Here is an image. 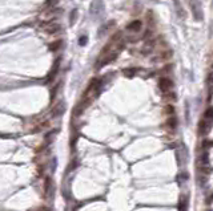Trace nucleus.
<instances>
[{
  "label": "nucleus",
  "instance_id": "a211bd4d",
  "mask_svg": "<svg viewBox=\"0 0 213 211\" xmlns=\"http://www.w3.org/2000/svg\"><path fill=\"white\" fill-rule=\"evenodd\" d=\"M76 18H77V9H74V11L71 12V18H69V21H71V24H72V25L75 24Z\"/></svg>",
  "mask_w": 213,
  "mask_h": 211
},
{
  "label": "nucleus",
  "instance_id": "f8f14e48",
  "mask_svg": "<svg viewBox=\"0 0 213 211\" xmlns=\"http://www.w3.org/2000/svg\"><path fill=\"white\" fill-rule=\"evenodd\" d=\"M57 70H59V60H56L55 64H53V69H52L51 73H49V80H51V81L55 79V76L57 75Z\"/></svg>",
  "mask_w": 213,
  "mask_h": 211
},
{
  "label": "nucleus",
  "instance_id": "1a4fd4ad",
  "mask_svg": "<svg viewBox=\"0 0 213 211\" xmlns=\"http://www.w3.org/2000/svg\"><path fill=\"white\" fill-rule=\"evenodd\" d=\"M63 112H64V105L59 104L57 106H55V108L52 109V117H53V118H55V117H59L60 114H63Z\"/></svg>",
  "mask_w": 213,
  "mask_h": 211
},
{
  "label": "nucleus",
  "instance_id": "6ab92c4d",
  "mask_svg": "<svg viewBox=\"0 0 213 211\" xmlns=\"http://www.w3.org/2000/svg\"><path fill=\"white\" fill-rule=\"evenodd\" d=\"M204 117H205V120H213V108H209L206 110Z\"/></svg>",
  "mask_w": 213,
  "mask_h": 211
},
{
  "label": "nucleus",
  "instance_id": "f257e3e1",
  "mask_svg": "<svg viewBox=\"0 0 213 211\" xmlns=\"http://www.w3.org/2000/svg\"><path fill=\"white\" fill-rule=\"evenodd\" d=\"M189 4H190V9H192L194 20L201 21L204 18V13H203V7H201L200 0H189Z\"/></svg>",
  "mask_w": 213,
  "mask_h": 211
},
{
  "label": "nucleus",
  "instance_id": "f3484780",
  "mask_svg": "<svg viewBox=\"0 0 213 211\" xmlns=\"http://www.w3.org/2000/svg\"><path fill=\"white\" fill-rule=\"evenodd\" d=\"M87 43H88V36H87V35L80 36V39H79V45L84 47V45H87Z\"/></svg>",
  "mask_w": 213,
  "mask_h": 211
},
{
  "label": "nucleus",
  "instance_id": "39448f33",
  "mask_svg": "<svg viewBox=\"0 0 213 211\" xmlns=\"http://www.w3.org/2000/svg\"><path fill=\"white\" fill-rule=\"evenodd\" d=\"M209 121H210V120H203V121L200 122L199 131H200L201 136H205V134H208V133H209L210 127H212V124H210Z\"/></svg>",
  "mask_w": 213,
  "mask_h": 211
},
{
  "label": "nucleus",
  "instance_id": "dca6fc26",
  "mask_svg": "<svg viewBox=\"0 0 213 211\" xmlns=\"http://www.w3.org/2000/svg\"><path fill=\"white\" fill-rule=\"evenodd\" d=\"M153 44H155L153 41H152V43H148V44H145V47L143 48V53H149V52L153 49V47H155Z\"/></svg>",
  "mask_w": 213,
  "mask_h": 211
},
{
  "label": "nucleus",
  "instance_id": "2eb2a0df",
  "mask_svg": "<svg viewBox=\"0 0 213 211\" xmlns=\"http://www.w3.org/2000/svg\"><path fill=\"white\" fill-rule=\"evenodd\" d=\"M123 73H124L127 77H133L134 75H136V69L134 68H129V69H124L123 70Z\"/></svg>",
  "mask_w": 213,
  "mask_h": 211
},
{
  "label": "nucleus",
  "instance_id": "423d86ee",
  "mask_svg": "<svg viewBox=\"0 0 213 211\" xmlns=\"http://www.w3.org/2000/svg\"><path fill=\"white\" fill-rule=\"evenodd\" d=\"M141 27H143V23H141V21H140V20H133V21H131V23L127 25V31L136 33V32H140Z\"/></svg>",
  "mask_w": 213,
  "mask_h": 211
},
{
  "label": "nucleus",
  "instance_id": "20e7f679",
  "mask_svg": "<svg viewBox=\"0 0 213 211\" xmlns=\"http://www.w3.org/2000/svg\"><path fill=\"white\" fill-rule=\"evenodd\" d=\"M43 31L47 33V35H56V33H59L61 31V27L57 24V23H48L47 25H44L43 27Z\"/></svg>",
  "mask_w": 213,
  "mask_h": 211
},
{
  "label": "nucleus",
  "instance_id": "4468645a",
  "mask_svg": "<svg viewBox=\"0 0 213 211\" xmlns=\"http://www.w3.org/2000/svg\"><path fill=\"white\" fill-rule=\"evenodd\" d=\"M44 193L46 194H48L49 193V187H51V178H49V177H47L46 179H44Z\"/></svg>",
  "mask_w": 213,
  "mask_h": 211
},
{
  "label": "nucleus",
  "instance_id": "f03ea898",
  "mask_svg": "<svg viewBox=\"0 0 213 211\" xmlns=\"http://www.w3.org/2000/svg\"><path fill=\"white\" fill-rule=\"evenodd\" d=\"M104 12V4L101 3V0H95L91 4V13L95 18H99L101 16V13Z\"/></svg>",
  "mask_w": 213,
  "mask_h": 211
},
{
  "label": "nucleus",
  "instance_id": "aec40b11",
  "mask_svg": "<svg viewBox=\"0 0 213 211\" xmlns=\"http://www.w3.org/2000/svg\"><path fill=\"white\" fill-rule=\"evenodd\" d=\"M48 126H49V124H48V122L46 121V122H43L41 125H37V127L35 129V131H39V130H44V129H47Z\"/></svg>",
  "mask_w": 213,
  "mask_h": 211
},
{
  "label": "nucleus",
  "instance_id": "ddd939ff",
  "mask_svg": "<svg viewBox=\"0 0 213 211\" xmlns=\"http://www.w3.org/2000/svg\"><path fill=\"white\" fill-rule=\"evenodd\" d=\"M60 45H61V41H60V40H57V41H53L52 44H49V51H51V52L57 51V49L60 48Z\"/></svg>",
  "mask_w": 213,
  "mask_h": 211
},
{
  "label": "nucleus",
  "instance_id": "4be33fe9",
  "mask_svg": "<svg viewBox=\"0 0 213 211\" xmlns=\"http://www.w3.org/2000/svg\"><path fill=\"white\" fill-rule=\"evenodd\" d=\"M165 109H167V112H168V114H173V113H175V108H173V106H172V105H168V106H167Z\"/></svg>",
  "mask_w": 213,
  "mask_h": 211
},
{
  "label": "nucleus",
  "instance_id": "5701e85b",
  "mask_svg": "<svg viewBox=\"0 0 213 211\" xmlns=\"http://www.w3.org/2000/svg\"><path fill=\"white\" fill-rule=\"evenodd\" d=\"M37 211H48V210H44V208H39Z\"/></svg>",
  "mask_w": 213,
  "mask_h": 211
},
{
  "label": "nucleus",
  "instance_id": "9b49d317",
  "mask_svg": "<svg viewBox=\"0 0 213 211\" xmlns=\"http://www.w3.org/2000/svg\"><path fill=\"white\" fill-rule=\"evenodd\" d=\"M113 24H115V21L112 20V21H109L108 24H105V25H103L101 28H100V31H99V36H103V32L105 33V32H108L112 27H113Z\"/></svg>",
  "mask_w": 213,
  "mask_h": 211
},
{
  "label": "nucleus",
  "instance_id": "7ed1b4c3",
  "mask_svg": "<svg viewBox=\"0 0 213 211\" xmlns=\"http://www.w3.org/2000/svg\"><path fill=\"white\" fill-rule=\"evenodd\" d=\"M159 88L161 92H171V89L173 88V82L171 79H168V77H161L160 81H159Z\"/></svg>",
  "mask_w": 213,
  "mask_h": 211
},
{
  "label": "nucleus",
  "instance_id": "6e6552de",
  "mask_svg": "<svg viewBox=\"0 0 213 211\" xmlns=\"http://www.w3.org/2000/svg\"><path fill=\"white\" fill-rule=\"evenodd\" d=\"M209 165V157H208V153H203L200 155V167H206Z\"/></svg>",
  "mask_w": 213,
  "mask_h": 211
},
{
  "label": "nucleus",
  "instance_id": "0eeeda50",
  "mask_svg": "<svg viewBox=\"0 0 213 211\" xmlns=\"http://www.w3.org/2000/svg\"><path fill=\"white\" fill-rule=\"evenodd\" d=\"M188 206H189V197L188 195H183L180 199V211H188Z\"/></svg>",
  "mask_w": 213,
  "mask_h": 211
},
{
  "label": "nucleus",
  "instance_id": "9d476101",
  "mask_svg": "<svg viewBox=\"0 0 213 211\" xmlns=\"http://www.w3.org/2000/svg\"><path fill=\"white\" fill-rule=\"evenodd\" d=\"M167 125H168V127H169V129L175 130L176 127H177V118L175 117V116H172V117H169V118H168V121H167Z\"/></svg>",
  "mask_w": 213,
  "mask_h": 211
},
{
  "label": "nucleus",
  "instance_id": "412c9836",
  "mask_svg": "<svg viewBox=\"0 0 213 211\" xmlns=\"http://www.w3.org/2000/svg\"><path fill=\"white\" fill-rule=\"evenodd\" d=\"M175 5H176V8H177V11H178V15L184 16V9L180 8V0H175Z\"/></svg>",
  "mask_w": 213,
  "mask_h": 211
}]
</instances>
